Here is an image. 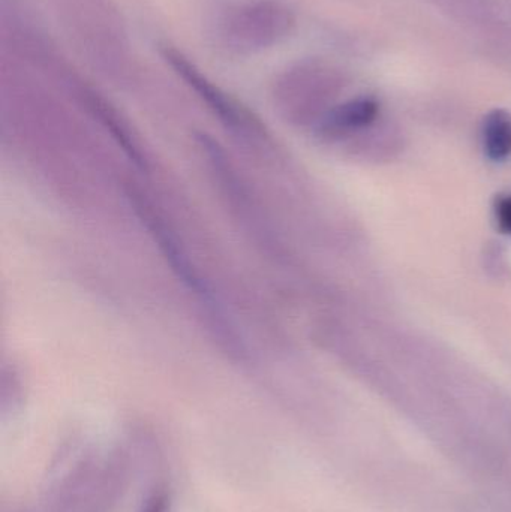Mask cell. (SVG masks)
<instances>
[{
    "instance_id": "3",
    "label": "cell",
    "mask_w": 511,
    "mask_h": 512,
    "mask_svg": "<svg viewBox=\"0 0 511 512\" xmlns=\"http://www.w3.org/2000/svg\"><path fill=\"white\" fill-rule=\"evenodd\" d=\"M483 150L491 161L500 162L511 156V116L495 110L486 116L482 128Z\"/></svg>"
},
{
    "instance_id": "4",
    "label": "cell",
    "mask_w": 511,
    "mask_h": 512,
    "mask_svg": "<svg viewBox=\"0 0 511 512\" xmlns=\"http://www.w3.org/2000/svg\"><path fill=\"white\" fill-rule=\"evenodd\" d=\"M495 218L498 228L511 236V195H501L495 201Z\"/></svg>"
},
{
    "instance_id": "5",
    "label": "cell",
    "mask_w": 511,
    "mask_h": 512,
    "mask_svg": "<svg viewBox=\"0 0 511 512\" xmlns=\"http://www.w3.org/2000/svg\"><path fill=\"white\" fill-rule=\"evenodd\" d=\"M168 496L167 493L158 492L147 499L140 512H168Z\"/></svg>"
},
{
    "instance_id": "1",
    "label": "cell",
    "mask_w": 511,
    "mask_h": 512,
    "mask_svg": "<svg viewBox=\"0 0 511 512\" xmlns=\"http://www.w3.org/2000/svg\"><path fill=\"white\" fill-rule=\"evenodd\" d=\"M144 218H146V222H149L150 230H152L155 239L158 240L159 248L164 251L168 261L173 265V270L179 273L180 279L191 288L195 297L203 303V306H207V312L212 313L213 318L216 319V316H219L218 303H216L212 292H209L200 276L195 273L194 268L189 264L188 258L183 255L182 249L174 242L173 237L165 231L164 225H159L158 219H153V213H146Z\"/></svg>"
},
{
    "instance_id": "2",
    "label": "cell",
    "mask_w": 511,
    "mask_h": 512,
    "mask_svg": "<svg viewBox=\"0 0 511 512\" xmlns=\"http://www.w3.org/2000/svg\"><path fill=\"white\" fill-rule=\"evenodd\" d=\"M377 101L372 98H357L339 105L335 110L330 111L323 123V129L329 134H348V132L359 131L368 128L377 120Z\"/></svg>"
}]
</instances>
